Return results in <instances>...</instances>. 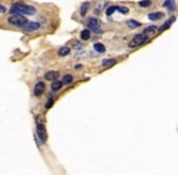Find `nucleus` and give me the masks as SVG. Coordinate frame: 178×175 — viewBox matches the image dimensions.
Returning <instances> with one entry per match:
<instances>
[{"mask_svg": "<svg viewBox=\"0 0 178 175\" xmlns=\"http://www.w3.org/2000/svg\"><path fill=\"white\" fill-rule=\"evenodd\" d=\"M10 12L14 15H34L37 12V9L32 5H27L24 2H16L11 6Z\"/></svg>", "mask_w": 178, "mask_h": 175, "instance_id": "1", "label": "nucleus"}, {"mask_svg": "<svg viewBox=\"0 0 178 175\" xmlns=\"http://www.w3.org/2000/svg\"><path fill=\"white\" fill-rule=\"evenodd\" d=\"M7 22L10 23V24H12V26H17V27H23L28 21L26 17H23V16H21V15H12V16H10L9 19H7Z\"/></svg>", "mask_w": 178, "mask_h": 175, "instance_id": "2", "label": "nucleus"}, {"mask_svg": "<svg viewBox=\"0 0 178 175\" xmlns=\"http://www.w3.org/2000/svg\"><path fill=\"white\" fill-rule=\"evenodd\" d=\"M146 40H148V37H146L144 33H140V34L134 35L133 40L129 43V46H131V48H136V46H139V45L144 44Z\"/></svg>", "mask_w": 178, "mask_h": 175, "instance_id": "3", "label": "nucleus"}, {"mask_svg": "<svg viewBox=\"0 0 178 175\" xmlns=\"http://www.w3.org/2000/svg\"><path fill=\"white\" fill-rule=\"evenodd\" d=\"M37 133H38V136H39L40 141L41 142H45L46 141V130H45V127H44V124L43 123H37Z\"/></svg>", "mask_w": 178, "mask_h": 175, "instance_id": "4", "label": "nucleus"}, {"mask_svg": "<svg viewBox=\"0 0 178 175\" xmlns=\"http://www.w3.org/2000/svg\"><path fill=\"white\" fill-rule=\"evenodd\" d=\"M87 24H88V27L90 28L89 31H94L95 33H99V27H100V21L97 19H88V22H87Z\"/></svg>", "mask_w": 178, "mask_h": 175, "instance_id": "5", "label": "nucleus"}, {"mask_svg": "<svg viewBox=\"0 0 178 175\" xmlns=\"http://www.w3.org/2000/svg\"><path fill=\"white\" fill-rule=\"evenodd\" d=\"M39 28H40V24L38 22H27V23L22 27V29L26 31V32H34V31H37V29H39Z\"/></svg>", "mask_w": 178, "mask_h": 175, "instance_id": "6", "label": "nucleus"}, {"mask_svg": "<svg viewBox=\"0 0 178 175\" xmlns=\"http://www.w3.org/2000/svg\"><path fill=\"white\" fill-rule=\"evenodd\" d=\"M44 83L43 81H38L37 84H36V86H34V95L36 96H40L41 94H43V91H44Z\"/></svg>", "mask_w": 178, "mask_h": 175, "instance_id": "7", "label": "nucleus"}, {"mask_svg": "<svg viewBox=\"0 0 178 175\" xmlns=\"http://www.w3.org/2000/svg\"><path fill=\"white\" fill-rule=\"evenodd\" d=\"M163 6L167 7L170 11H173V10L176 9V1H175V0H166V1L163 2Z\"/></svg>", "mask_w": 178, "mask_h": 175, "instance_id": "8", "label": "nucleus"}, {"mask_svg": "<svg viewBox=\"0 0 178 175\" xmlns=\"http://www.w3.org/2000/svg\"><path fill=\"white\" fill-rule=\"evenodd\" d=\"M56 78H59V73L56 71H50L45 74V79L48 80H56Z\"/></svg>", "mask_w": 178, "mask_h": 175, "instance_id": "9", "label": "nucleus"}, {"mask_svg": "<svg viewBox=\"0 0 178 175\" xmlns=\"http://www.w3.org/2000/svg\"><path fill=\"white\" fill-rule=\"evenodd\" d=\"M163 14L162 12H153V14H149V19H151V21H158V19H163Z\"/></svg>", "mask_w": 178, "mask_h": 175, "instance_id": "10", "label": "nucleus"}, {"mask_svg": "<svg viewBox=\"0 0 178 175\" xmlns=\"http://www.w3.org/2000/svg\"><path fill=\"white\" fill-rule=\"evenodd\" d=\"M158 27H155V26H150V27H146V29L144 31V34L146 35V34H156L158 33Z\"/></svg>", "mask_w": 178, "mask_h": 175, "instance_id": "11", "label": "nucleus"}, {"mask_svg": "<svg viewBox=\"0 0 178 175\" xmlns=\"http://www.w3.org/2000/svg\"><path fill=\"white\" fill-rule=\"evenodd\" d=\"M61 88H62V83L61 81H59V80H54L53 81V84H51V90L53 91H58Z\"/></svg>", "mask_w": 178, "mask_h": 175, "instance_id": "12", "label": "nucleus"}, {"mask_svg": "<svg viewBox=\"0 0 178 175\" xmlns=\"http://www.w3.org/2000/svg\"><path fill=\"white\" fill-rule=\"evenodd\" d=\"M90 38V31L89 29H83L80 32V39L82 40H88Z\"/></svg>", "mask_w": 178, "mask_h": 175, "instance_id": "13", "label": "nucleus"}, {"mask_svg": "<svg viewBox=\"0 0 178 175\" xmlns=\"http://www.w3.org/2000/svg\"><path fill=\"white\" fill-rule=\"evenodd\" d=\"M89 2H83L82 5H80V10H79V12H80V15H85L87 14V11H88V9H89Z\"/></svg>", "mask_w": 178, "mask_h": 175, "instance_id": "14", "label": "nucleus"}, {"mask_svg": "<svg viewBox=\"0 0 178 175\" xmlns=\"http://www.w3.org/2000/svg\"><path fill=\"white\" fill-rule=\"evenodd\" d=\"M115 63H116V61L114 58H105L102 61V66L104 67H110V66H114Z\"/></svg>", "mask_w": 178, "mask_h": 175, "instance_id": "15", "label": "nucleus"}, {"mask_svg": "<svg viewBox=\"0 0 178 175\" xmlns=\"http://www.w3.org/2000/svg\"><path fill=\"white\" fill-rule=\"evenodd\" d=\"M94 49H95V51H98V52H105V45L104 44H101V43H95L94 44Z\"/></svg>", "mask_w": 178, "mask_h": 175, "instance_id": "16", "label": "nucleus"}, {"mask_svg": "<svg viewBox=\"0 0 178 175\" xmlns=\"http://www.w3.org/2000/svg\"><path fill=\"white\" fill-rule=\"evenodd\" d=\"M175 19H176L175 17H172V19H170V21H167V22H166V23H165L163 26H161V27H160V28H158V29H160V31H166V29H167V28H168V27L171 26V23H172V22H173Z\"/></svg>", "mask_w": 178, "mask_h": 175, "instance_id": "17", "label": "nucleus"}, {"mask_svg": "<svg viewBox=\"0 0 178 175\" xmlns=\"http://www.w3.org/2000/svg\"><path fill=\"white\" fill-rule=\"evenodd\" d=\"M70 48H67V46H65V48H61L59 51V55L60 56H66V55H68L70 54Z\"/></svg>", "mask_w": 178, "mask_h": 175, "instance_id": "18", "label": "nucleus"}, {"mask_svg": "<svg viewBox=\"0 0 178 175\" xmlns=\"http://www.w3.org/2000/svg\"><path fill=\"white\" fill-rule=\"evenodd\" d=\"M128 26H129L131 28H137V27L140 26V23L137 22V21H134V19H129V21H128Z\"/></svg>", "mask_w": 178, "mask_h": 175, "instance_id": "19", "label": "nucleus"}, {"mask_svg": "<svg viewBox=\"0 0 178 175\" xmlns=\"http://www.w3.org/2000/svg\"><path fill=\"white\" fill-rule=\"evenodd\" d=\"M72 80H73V77L72 76H70V74H66L63 79H62V83H65V84H70V83H72Z\"/></svg>", "mask_w": 178, "mask_h": 175, "instance_id": "20", "label": "nucleus"}, {"mask_svg": "<svg viewBox=\"0 0 178 175\" xmlns=\"http://www.w3.org/2000/svg\"><path fill=\"white\" fill-rule=\"evenodd\" d=\"M150 5H151L150 0H141V1H139V6H141V7H148Z\"/></svg>", "mask_w": 178, "mask_h": 175, "instance_id": "21", "label": "nucleus"}, {"mask_svg": "<svg viewBox=\"0 0 178 175\" xmlns=\"http://www.w3.org/2000/svg\"><path fill=\"white\" fill-rule=\"evenodd\" d=\"M116 10H117V6H110V7L106 10V15H107V16H111Z\"/></svg>", "mask_w": 178, "mask_h": 175, "instance_id": "22", "label": "nucleus"}, {"mask_svg": "<svg viewBox=\"0 0 178 175\" xmlns=\"http://www.w3.org/2000/svg\"><path fill=\"white\" fill-rule=\"evenodd\" d=\"M117 10H119V12H122V14H124V15L129 12V10H128L127 7H122V6H117Z\"/></svg>", "mask_w": 178, "mask_h": 175, "instance_id": "23", "label": "nucleus"}, {"mask_svg": "<svg viewBox=\"0 0 178 175\" xmlns=\"http://www.w3.org/2000/svg\"><path fill=\"white\" fill-rule=\"evenodd\" d=\"M53 103H54V100H53V98H49L48 102H46V105H45V107H46V108H50Z\"/></svg>", "mask_w": 178, "mask_h": 175, "instance_id": "24", "label": "nucleus"}, {"mask_svg": "<svg viewBox=\"0 0 178 175\" xmlns=\"http://www.w3.org/2000/svg\"><path fill=\"white\" fill-rule=\"evenodd\" d=\"M5 11H6V7H5L4 5H1V4H0V14H4Z\"/></svg>", "mask_w": 178, "mask_h": 175, "instance_id": "25", "label": "nucleus"}]
</instances>
